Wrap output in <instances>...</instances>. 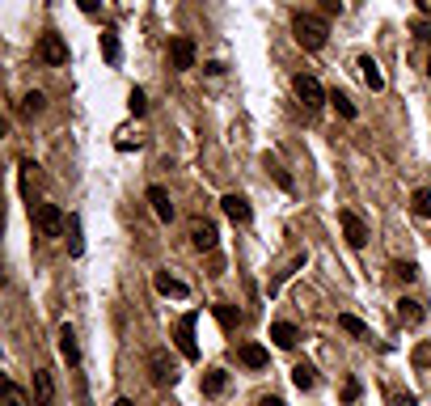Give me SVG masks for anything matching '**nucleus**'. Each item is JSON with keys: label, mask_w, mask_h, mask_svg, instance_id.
Segmentation results:
<instances>
[{"label": "nucleus", "mask_w": 431, "mask_h": 406, "mask_svg": "<svg viewBox=\"0 0 431 406\" xmlns=\"http://www.w3.org/2000/svg\"><path fill=\"white\" fill-rule=\"evenodd\" d=\"M292 38H296L305 51H322L326 38H330V25H326V17H317V13H296V17H292Z\"/></svg>", "instance_id": "f257e3e1"}, {"label": "nucleus", "mask_w": 431, "mask_h": 406, "mask_svg": "<svg viewBox=\"0 0 431 406\" xmlns=\"http://www.w3.org/2000/svg\"><path fill=\"white\" fill-rule=\"evenodd\" d=\"M292 89H296V97L305 102V110H309V114H317V110H322V106L330 102L326 85H322V80H317L313 72H296V76H292Z\"/></svg>", "instance_id": "f03ea898"}, {"label": "nucleus", "mask_w": 431, "mask_h": 406, "mask_svg": "<svg viewBox=\"0 0 431 406\" xmlns=\"http://www.w3.org/2000/svg\"><path fill=\"white\" fill-rule=\"evenodd\" d=\"M30 220L38 237H63V212L55 203H30Z\"/></svg>", "instance_id": "7ed1b4c3"}, {"label": "nucleus", "mask_w": 431, "mask_h": 406, "mask_svg": "<svg viewBox=\"0 0 431 406\" xmlns=\"http://www.w3.org/2000/svg\"><path fill=\"white\" fill-rule=\"evenodd\" d=\"M195 326H199V314H182L178 318V326H174V347H178V356L182 360H199V343H195Z\"/></svg>", "instance_id": "20e7f679"}, {"label": "nucleus", "mask_w": 431, "mask_h": 406, "mask_svg": "<svg viewBox=\"0 0 431 406\" xmlns=\"http://www.w3.org/2000/svg\"><path fill=\"white\" fill-rule=\"evenodd\" d=\"M148 373H152V386H161V390H174L178 386V364H174V356H169V347H157L152 356H148Z\"/></svg>", "instance_id": "39448f33"}, {"label": "nucleus", "mask_w": 431, "mask_h": 406, "mask_svg": "<svg viewBox=\"0 0 431 406\" xmlns=\"http://www.w3.org/2000/svg\"><path fill=\"white\" fill-rule=\"evenodd\" d=\"M339 229H343V237H347V246H351V250H364V246H368V237H372V233H368V225H364V216H360V212H351V208H343V212H339Z\"/></svg>", "instance_id": "423d86ee"}, {"label": "nucleus", "mask_w": 431, "mask_h": 406, "mask_svg": "<svg viewBox=\"0 0 431 406\" xmlns=\"http://www.w3.org/2000/svg\"><path fill=\"white\" fill-rule=\"evenodd\" d=\"M38 59H42L47 68H63V64H68V42H63L55 30H47V34L38 38Z\"/></svg>", "instance_id": "0eeeda50"}, {"label": "nucleus", "mask_w": 431, "mask_h": 406, "mask_svg": "<svg viewBox=\"0 0 431 406\" xmlns=\"http://www.w3.org/2000/svg\"><path fill=\"white\" fill-rule=\"evenodd\" d=\"M169 64H174V72H190L195 68V42L186 34L169 38Z\"/></svg>", "instance_id": "6e6552de"}, {"label": "nucleus", "mask_w": 431, "mask_h": 406, "mask_svg": "<svg viewBox=\"0 0 431 406\" xmlns=\"http://www.w3.org/2000/svg\"><path fill=\"white\" fill-rule=\"evenodd\" d=\"M220 208H224V216H229L233 225H250V220H254L250 199H245V195H237V191H233V195H224V199H220Z\"/></svg>", "instance_id": "1a4fd4ad"}, {"label": "nucleus", "mask_w": 431, "mask_h": 406, "mask_svg": "<svg viewBox=\"0 0 431 406\" xmlns=\"http://www.w3.org/2000/svg\"><path fill=\"white\" fill-rule=\"evenodd\" d=\"M190 241H195V250H203V254H216L220 229H216L212 220H195V225H190Z\"/></svg>", "instance_id": "9d476101"}, {"label": "nucleus", "mask_w": 431, "mask_h": 406, "mask_svg": "<svg viewBox=\"0 0 431 406\" xmlns=\"http://www.w3.org/2000/svg\"><path fill=\"white\" fill-rule=\"evenodd\" d=\"M55 402V373L51 369H34V406Z\"/></svg>", "instance_id": "9b49d317"}, {"label": "nucleus", "mask_w": 431, "mask_h": 406, "mask_svg": "<svg viewBox=\"0 0 431 406\" xmlns=\"http://www.w3.org/2000/svg\"><path fill=\"white\" fill-rule=\"evenodd\" d=\"M356 68H360V80H364L372 93H381V89H385V72H381V64H377L372 55H360V64H356Z\"/></svg>", "instance_id": "f8f14e48"}, {"label": "nucleus", "mask_w": 431, "mask_h": 406, "mask_svg": "<svg viewBox=\"0 0 431 406\" xmlns=\"http://www.w3.org/2000/svg\"><path fill=\"white\" fill-rule=\"evenodd\" d=\"M148 203H152V212H157V220L161 225H169L178 212H174V199H169V191L165 186H148Z\"/></svg>", "instance_id": "ddd939ff"}, {"label": "nucleus", "mask_w": 431, "mask_h": 406, "mask_svg": "<svg viewBox=\"0 0 431 406\" xmlns=\"http://www.w3.org/2000/svg\"><path fill=\"white\" fill-rule=\"evenodd\" d=\"M59 356L68 360V369H76V364H80V343H76V330H72L68 322L59 326Z\"/></svg>", "instance_id": "4468645a"}, {"label": "nucleus", "mask_w": 431, "mask_h": 406, "mask_svg": "<svg viewBox=\"0 0 431 406\" xmlns=\"http://www.w3.org/2000/svg\"><path fill=\"white\" fill-rule=\"evenodd\" d=\"M237 360H241L245 369H267V364H271V352H267L262 343H241V347H237Z\"/></svg>", "instance_id": "2eb2a0df"}, {"label": "nucleus", "mask_w": 431, "mask_h": 406, "mask_svg": "<svg viewBox=\"0 0 431 406\" xmlns=\"http://www.w3.org/2000/svg\"><path fill=\"white\" fill-rule=\"evenodd\" d=\"M102 55H106V64H110V68H119V64H123V42H119V30H114V25H106V30H102Z\"/></svg>", "instance_id": "dca6fc26"}, {"label": "nucleus", "mask_w": 431, "mask_h": 406, "mask_svg": "<svg viewBox=\"0 0 431 406\" xmlns=\"http://www.w3.org/2000/svg\"><path fill=\"white\" fill-rule=\"evenodd\" d=\"M271 339H275V347H284V352H288V347H296V343H301V330H296L292 322H271Z\"/></svg>", "instance_id": "f3484780"}, {"label": "nucleus", "mask_w": 431, "mask_h": 406, "mask_svg": "<svg viewBox=\"0 0 431 406\" xmlns=\"http://www.w3.org/2000/svg\"><path fill=\"white\" fill-rule=\"evenodd\" d=\"M229 390V373L224 369H207L203 373V398H220Z\"/></svg>", "instance_id": "a211bd4d"}, {"label": "nucleus", "mask_w": 431, "mask_h": 406, "mask_svg": "<svg viewBox=\"0 0 431 406\" xmlns=\"http://www.w3.org/2000/svg\"><path fill=\"white\" fill-rule=\"evenodd\" d=\"M152 284H157V292H161V297H178V301L190 292V288H186L182 280H174L169 271H157V280H152Z\"/></svg>", "instance_id": "6ab92c4d"}, {"label": "nucleus", "mask_w": 431, "mask_h": 406, "mask_svg": "<svg viewBox=\"0 0 431 406\" xmlns=\"http://www.w3.org/2000/svg\"><path fill=\"white\" fill-rule=\"evenodd\" d=\"M398 318L415 326V322H423V318H427V309H423V301H415V297H402V301H398Z\"/></svg>", "instance_id": "aec40b11"}, {"label": "nucleus", "mask_w": 431, "mask_h": 406, "mask_svg": "<svg viewBox=\"0 0 431 406\" xmlns=\"http://www.w3.org/2000/svg\"><path fill=\"white\" fill-rule=\"evenodd\" d=\"M0 406H34V398H30L17 381H4V390H0Z\"/></svg>", "instance_id": "412c9836"}, {"label": "nucleus", "mask_w": 431, "mask_h": 406, "mask_svg": "<svg viewBox=\"0 0 431 406\" xmlns=\"http://www.w3.org/2000/svg\"><path fill=\"white\" fill-rule=\"evenodd\" d=\"M17 110H21V119H34V114H42V110H47V93L30 89V93L21 97V106H17Z\"/></svg>", "instance_id": "4be33fe9"}, {"label": "nucleus", "mask_w": 431, "mask_h": 406, "mask_svg": "<svg viewBox=\"0 0 431 406\" xmlns=\"http://www.w3.org/2000/svg\"><path fill=\"white\" fill-rule=\"evenodd\" d=\"M292 386L309 394V390L317 386V369H313V364H296V369H292Z\"/></svg>", "instance_id": "5701e85b"}, {"label": "nucleus", "mask_w": 431, "mask_h": 406, "mask_svg": "<svg viewBox=\"0 0 431 406\" xmlns=\"http://www.w3.org/2000/svg\"><path fill=\"white\" fill-rule=\"evenodd\" d=\"M411 212H415L419 220H431V191L427 186H415V195H411Z\"/></svg>", "instance_id": "b1692460"}, {"label": "nucleus", "mask_w": 431, "mask_h": 406, "mask_svg": "<svg viewBox=\"0 0 431 406\" xmlns=\"http://www.w3.org/2000/svg\"><path fill=\"white\" fill-rule=\"evenodd\" d=\"M330 106H334V110H339V119H347V123H351V119L360 114V110H356V102H351V97H347L343 89H334V93H330Z\"/></svg>", "instance_id": "393cba45"}, {"label": "nucleus", "mask_w": 431, "mask_h": 406, "mask_svg": "<svg viewBox=\"0 0 431 406\" xmlns=\"http://www.w3.org/2000/svg\"><path fill=\"white\" fill-rule=\"evenodd\" d=\"M216 318H220V326H224V330H233V326L241 322V309H237V305H229V301H220V305H216Z\"/></svg>", "instance_id": "a878e982"}, {"label": "nucleus", "mask_w": 431, "mask_h": 406, "mask_svg": "<svg viewBox=\"0 0 431 406\" xmlns=\"http://www.w3.org/2000/svg\"><path fill=\"white\" fill-rule=\"evenodd\" d=\"M68 233H72V237H68V254L80 258V254H85V241H80V220H76V216L68 220Z\"/></svg>", "instance_id": "bb28decb"}, {"label": "nucleus", "mask_w": 431, "mask_h": 406, "mask_svg": "<svg viewBox=\"0 0 431 406\" xmlns=\"http://www.w3.org/2000/svg\"><path fill=\"white\" fill-rule=\"evenodd\" d=\"M339 326H343L347 335H356V339H368V326H364L356 314H339Z\"/></svg>", "instance_id": "cd10ccee"}, {"label": "nucleus", "mask_w": 431, "mask_h": 406, "mask_svg": "<svg viewBox=\"0 0 431 406\" xmlns=\"http://www.w3.org/2000/svg\"><path fill=\"white\" fill-rule=\"evenodd\" d=\"M267 169H271V178H275V182H279V186H284V191H288V195H292V191H296V182H292V174H288V169H284V165H279V161H267Z\"/></svg>", "instance_id": "c85d7f7f"}, {"label": "nucleus", "mask_w": 431, "mask_h": 406, "mask_svg": "<svg viewBox=\"0 0 431 406\" xmlns=\"http://www.w3.org/2000/svg\"><path fill=\"white\" fill-rule=\"evenodd\" d=\"M127 110H131V114H144V110H148V97H144V89H131V93H127Z\"/></svg>", "instance_id": "c756f323"}, {"label": "nucleus", "mask_w": 431, "mask_h": 406, "mask_svg": "<svg viewBox=\"0 0 431 406\" xmlns=\"http://www.w3.org/2000/svg\"><path fill=\"white\" fill-rule=\"evenodd\" d=\"M394 280L415 284V280H419V267H415V263H398V267H394Z\"/></svg>", "instance_id": "7c9ffc66"}, {"label": "nucleus", "mask_w": 431, "mask_h": 406, "mask_svg": "<svg viewBox=\"0 0 431 406\" xmlns=\"http://www.w3.org/2000/svg\"><path fill=\"white\" fill-rule=\"evenodd\" d=\"M411 364H415V369H431V343H419V347H415Z\"/></svg>", "instance_id": "2f4dec72"}, {"label": "nucleus", "mask_w": 431, "mask_h": 406, "mask_svg": "<svg viewBox=\"0 0 431 406\" xmlns=\"http://www.w3.org/2000/svg\"><path fill=\"white\" fill-rule=\"evenodd\" d=\"M360 394H364V386H360L356 377H347V386H343V402L351 406V402H356V398H360Z\"/></svg>", "instance_id": "473e14b6"}, {"label": "nucleus", "mask_w": 431, "mask_h": 406, "mask_svg": "<svg viewBox=\"0 0 431 406\" xmlns=\"http://www.w3.org/2000/svg\"><path fill=\"white\" fill-rule=\"evenodd\" d=\"M411 30H415V38L431 42V21H427V17H415V25H411Z\"/></svg>", "instance_id": "72a5a7b5"}, {"label": "nucleus", "mask_w": 431, "mask_h": 406, "mask_svg": "<svg viewBox=\"0 0 431 406\" xmlns=\"http://www.w3.org/2000/svg\"><path fill=\"white\" fill-rule=\"evenodd\" d=\"M76 8H80L85 17H97V13H102V0H76Z\"/></svg>", "instance_id": "f704fd0d"}, {"label": "nucleus", "mask_w": 431, "mask_h": 406, "mask_svg": "<svg viewBox=\"0 0 431 406\" xmlns=\"http://www.w3.org/2000/svg\"><path fill=\"white\" fill-rule=\"evenodd\" d=\"M389 406H419L415 394H389Z\"/></svg>", "instance_id": "c9c22d12"}, {"label": "nucleus", "mask_w": 431, "mask_h": 406, "mask_svg": "<svg viewBox=\"0 0 431 406\" xmlns=\"http://www.w3.org/2000/svg\"><path fill=\"white\" fill-rule=\"evenodd\" d=\"M322 13H326V17H334V13H343V0H322Z\"/></svg>", "instance_id": "e433bc0d"}, {"label": "nucleus", "mask_w": 431, "mask_h": 406, "mask_svg": "<svg viewBox=\"0 0 431 406\" xmlns=\"http://www.w3.org/2000/svg\"><path fill=\"white\" fill-rule=\"evenodd\" d=\"M203 72H207V76H224V64H220V59H212V64H203Z\"/></svg>", "instance_id": "4c0bfd02"}, {"label": "nucleus", "mask_w": 431, "mask_h": 406, "mask_svg": "<svg viewBox=\"0 0 431 406\" xmlns=\"http://www.w3.org/2000/svg\"><path fill=\"white\" fill-rule=\"evenodd\" d=\"M258 406H288L284 398H275V394H267V398H258Z\"/></svg>", "instance_id": "58836bf2"}, {"label": "nucleus", "mask_w": 431, "mask_h": 406, "mask_svg": "<svg viewBox=\"0 0 431 406\" xmlns=\"http://www.w3.org/2000/svg\"><path fill=\"white\" fill-rule=\"evenodd\" d=\"M110 406H135V402H131V398H114Z\"/></svg>", "instance_id": "ea45409f"}, {"label": "nucleus", "mask_w": 431, "mask_h": 406, "mask_svg": "<svg viewBox=\"0 0 431 406\" xmlns=\"http://www.w3.org/2000/svg\"><path fill=\"white\" fill-rule=\"evenodd\" d=\"M427 76H431V59H427Z\"/></svg>", "instance_id": "a19ab883"}]
</instances>
